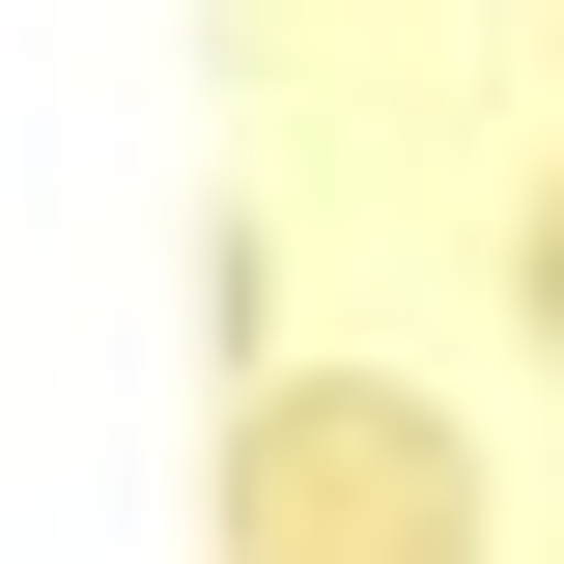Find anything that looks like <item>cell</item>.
<instances>
[{
	"label": "cell",
	"instance_id": "7a4b0ae2",
	"mask_svg": "<svg viewBox=\"0 0 564 564\" xmlns=\"http://www.w3.org/2000/svg\"><path fill=\"white\" fill-rule=\"evenodd\" d=\"M536 311H564V226H536Z\"/></svg>",
	"mask_w": 564,
	"mask_h": 564
},
{
	"label": "cell",
	"instance_id": "6da1fadb",
	"mask_svg": "<svg viewBox=\"0 0 564 564\" xmlns=\"http://www.w3.org/2000/svg\"><path fill=\"white\" fill-rule=\"evenodd\" d=\"M198 564H480V452H452V395L282 367V395L226 423V508H198Z\"/></svg>",
	"mask_w": 564,
	"mask_h": 564
}]
</instances>
